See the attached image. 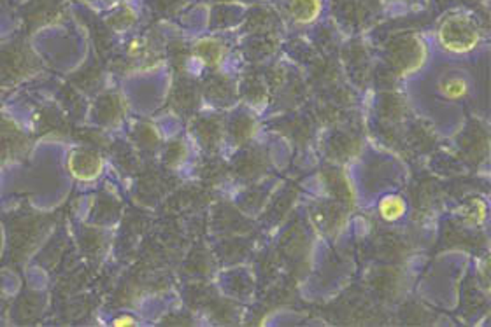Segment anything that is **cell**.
Masks as SVG:
<instances>
[{
  "instance_id": "obj_1",
  "label": "cell",
  "mask_w": 491,
  "mask_h": 327,
  "mask_svg": "<svg viewBox=\"0 0 491 327\" xmlns=\"http://www.w3.org/2000/svg\"><path fill=\"white\" fill-rule=\"evenodd\" d=\"M437 43L449 54H470L483 43V30L472 16L452 12L437 28Z\"/></svg>"
},
{
  "instance_id": "obj_2",
  "label": "cell",
  "mask_w": 491,
  "mask_h": 327,
  "mask_svg": "<svg viewBox=\"0 0 491 327\" xmlns=\"http://www.w3.org/2000/svg\"><path fill=\"white\" fill-rule=\"evenodd\" d=\"M388 60L399 76H412L428 62V46L425 38L416 34L400 35L391 43Z\"/></svg>"
},
{
  "instance_id": "obj_3",
  "label": "cell",
  "mask_w": 491,
  "mask_h": 327,
  "mask_svg": "<svg viewBox=\"0 0 491 327\" xmlns=\"http://www.w3.org/2000/svg\"><path fill=\"white\" fill-rule=\"evenodd\" d=\"M323 0H290L288 14L297 25H311L320 18Z\"/></svg>"
},
{
  "instance_id": "obj_4",
  "label": "cell",
  "mask_w": 491,
  "mask_h": 327,
  "mask_svg": "<svg viewBox=\"0 0 491 327\" xmlns=\"http://www.w3.org/2000/svg\"><path fill=\"white\" fill-rule=\"evenodd\" d=\"M439 91L448 100H461L468 93V81L460 74H448L439 81Z\"/></svg>"
},
{
  "instance_id": "obj_5",
  "label": "cell",
  "mask_w": 491,
  "mask_h": 327,
  "mask_svg": "<svg viewBox=\"0 0 491 327\" xmlns=\"http://www.w3.org/2000/svg\"><path fill=\"white\" fill-rule=\"evenodd\" d=\"M102 163L97 154L93 153H79L76 158V165H74V172L78 173L79 179H95L101 173Z\"/></svg>"
},
{
  "instance_id": "obj_6",
  "label": "cell",
  "mask_w": 491,
  "mask_h": 327,
  "mask_svg": "<svg viewBox=\"0 0 491 327\" xmlns=\"http://www.w3.org/2000/svg\"><path fill=\"white\" fill-rule=\"evenodd\" d=\"M195 53H197L198 58L204 60L207 65H218L224 56V47L221 46V43H218V41L207 38V41H202V43L197 44Z\"/></svg>"
},
{
  "instance_id": "obj_7",
  "label": "cell",
  "mask_w": 491,
  "mask_h": 327,
  "mask_svg": "<svg viewBox=\"0 0 491 327\" xmlns=\"http://www.w3.org/2000/svg\"><path fill=\"white\" fill-rule=\"evenodd\" d=\"M379 214L384 221L393 223L406 214V201L400 196H386L379 203Z\"/></svg>"
},
{
  "instance_id": "obj_8",
  "label": "cell",
  "mask_w": 491,
  "mask_h": 327,
  "mask_svg": "<svg viewBox=\"0 0 491 327\" xmlns=\"http://www.w3.org/2000/svg\"><path fill=\"white\" fill-rule=\"evenodd\" d=\"M465 221L470 224H481L484 221V217H486V207H484L483 201H472L470 207L465 210Z\"/></svg>"
},
{
  "instance_id": "obj_9",
  "label": "cell",
  "mask_w": 491,
  "mask_h": 327,
  "mask_svg": "<svg viewBox=\"0 0 491 327\" xmlns=\"http://www.w3.org/2000/svg\"><path fill=\"white\" fill-rule=\"evenodd\" d=\"M114 326H136V320L132 317H121V319L114 320Z\"/></svg>"
}]
</instances>
